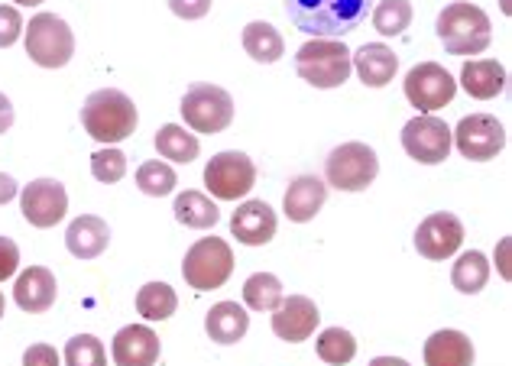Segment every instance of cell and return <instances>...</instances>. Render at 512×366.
<instances>
[{
  "label": "cell",
  "instance_id": "cell-5",
  "mask_svg": "<svg viewBox=\"0 0 512 366\" xmlns=\"http://www.w3.org/2000/svg\"><path fill=\"white\" fill-rule=\"evenodd\" d=\"M26 30V56L39 69H65L75 56V33L56 13H36Z\"/></svg>",
  "mask_w": 512,
  "mask_h": 366
},
{
  "label": "cell",
  "instance_id": "cell-15",
  "mask_svg": "<svg viewBox=\"0 0 512 366\" xmlns=\"http://www.w3.org/2000/svg\"><path fill=\"white\" fill-rule=\"evenodd\" d=\"M318 321H321V315H318V305L312 302V298L289 295V298H282L279 308L273 311V334L279 337V341L302 344L315 334Z\"/></svg>",
  "mask_w": 512,
  "mask_h": 366
},
{
  "label": "cell",
  "instance_id": "cell-14",
  "mask_svg": "<svg viewBox=\"0 0 512 366\" xmlns=\"http://www.w3.org/2000/svg\"><path fill=\"white\" fill-rule=\"evenodd\" d=\"M464 243V224L448 211H435L419 224L415 230V250H419L425 260H448Z\"/></svg>",
  "mask_w": 512,
  "mask_h": 366
},
{
  "label": "cell",
  "instance_id": "cell-34",
  "mask_svg": "<svg viewBox=\"0 0 512 366\" xmlns=\"http://www.w3.org/2000/svg\"><path fill=\"white\" fill-rule=\"evenodd\" d=\"M65 366H107V350L94 334H75L69 344H65L62 354Z\"/></svg>",
  "mask_w": 512,
  "mask_h": 366
},
{
  "label": "cell",
  "instance_id": "cell-4",
  "mask_svg": "<svg viewBox=\"0 0 512 366\" xmlns=\"http://www.w3.org/2000/svg\"><path fill=\"white\" fill-rule=\"evenodd\" d=\"M295 72L312 88H321V91L341 88L350 78V72H354L350 49L341 39H312V43H305L299 49V56H295Z\"/></svg>",
  "mask_w": 512,
  "mask_h": 366
},
{
  "label": "cell",
  "instance_id": "cell-19",
  "mask_svg": "<svg viewBox=\"0 0 512 366\" xmlns=\"http://www.w3.org/2000/svg\"><path fill=\"white\" fill-rule=\"evenodd\" d=\"M325 201H328V185L315 179V175H299V179H292L286 188L282 211H286L289 221L308 224V221H315V214L321 208H325Z\"/></svg>",
  "mask_w": 512,
  "mask_h": 366
},
{
  "label": "cell",
  "instance_id": "cell-25",
  "mask_svg": "<svg viewBox=\"0 0 512 366\" xmlns=\"http://www.w3.org/2000/svg\"><path fill=\"white\" fill-rule=\"evenodd\" d=\"M244 49L253 62H263V65H273L282 59L286 52V43L273 23H263V20H253L244 26Z\"/></svg>",
  "mask_w": 512,
  "mask_h": 366
},
{
  "label": "cell",
  "instance_id": "cell-18",
  "mask_svg": "<svg viewBox=\"0 0 512 366\" xmlns=\"http://www.w3.org/2000/svg\"><path fill=\"white\" fill-rule=\"evenodd\" d=\"M231 234L244 247H266L276 237V211L266 201H244L231 214Z\"/></svg>",
  "mask_w": 512,
  "mask_h": 366
},
{
  "label": "cell",
  "instance_id": "cell-41",
  "mask_svg": "<svg viewBox=\"0 0 512 366\" xmlns=\"http://www.w3.org/2000/svg\"><path fill=\"white\" fill-rule=\"evenodd\" d=\"M20 195V185L10 179V175L0 172V205H7V201H13Z\"/></svg>",
  "mask_w": 512,
  "mask_h": 366
},
{
  "label": "cell",
  "instance_id": "cell-8",
  "mask_svg": "<svg viewBox=\"0 0 512 366\" xmlns=\"http://www.w3.org/2000/svg\"><path fill=\"white\" fill-rule=\"evenodd\" d=\"M179 111L185 117V124L192 127L195 133H208V137H214V133H221V130L231 127V120H234V98L224 88H218V85L198 81V85H192V88L185 91Z\"/></svg>",
  "mask_w": 512,
  "mask_h": 366
},
{
  "label": "cell",
  "instance_id": "cell-13",
  "mask_svg": "<svg viewBox=\"0 0 512 366\" xmlns=\"http://www.w3.org/2000/svg\"><path fill=\"white\" fill-rule=\"evenodd\" d=\"M20 211H23V218L39 230L56 227L65 218V211H69V192H65V185L56 179H36L30 185H23Z\"/></svg>",
  "mask_w": 512,
  "mask_h": 366
},
{
  "label": "cell",
  "instance_id": "cell-37",
  "mask_svg": "<svg viewBox=\"0 0 512 366\" xmlns=\"http://www.w3.org/2000/svg\"><path fill=\"white\" fill-rule=\"evenodd\" d=\"M20 269V247L10 237H0V282H7Z\"/></svg>",
  "mask_w": 512,
  "mask_h": 366
},
{
  "label": "cell",
  "instance_id": "cell-31",
  "mask_svg": "<svg viewBox=\"0 0 512 366\" xmlns=\"http://www.w3.org/2000/svg\"><path fill=\"white\" fill-rule=\"evenodd\" d=\"M175 185H179V175H175V169L169 166V162L153 159V162H143V166L137 169V188L150 198L172 195Z\"/></svg>",
  "mask_w": 512,
  "mask_h": 366
},
{
  "label": "cell",
  "instance_id": "cell-11",
  "mask_svg": "<svg viewBox=\"0 0 512 366\" xmlns=\"http://www.w3.org/2000/svg\"><path fill=\"white\" fill-rule=\"evenodd\" d=\"M451 143H457V153L474 162L496 159L506 146V130L493 114H470L457 130H451Z\"/></svg>",
  "mask_w": 512,
  "mask_h": 366
},
{
  "label": "cell",
  "instance_id": "cell-42",
  "mask_svg": "<svg viewBox=\"0 0 512 366\" xmlns=\"http://www.w3.org/2000/svg\"><path fill=\"white\" fill-rule=\"evenodd\" d=\"M370 366H409V360H402V357H376V360H370Z\"/></svg>",
  "mask_w": 512,
  "mask_h": 366
},
{
  "label": "cell",
  "instance_id": "cell-20",
  "mask_svg": "<svg viewBox=\"0 0 512 366\" xmlns=\"http://www.w3.org/2000/svg\"><path fill=\"white\" fill-rule=\"evenodd\" d=\"M350 65L367 88H386L399 72V56L383 43H367L350 52Z\"/></svg>",
  "mask_w": 512,
  "mask_h": 366
},
{
  "label": "cell",
  "instance_id": "cell-24",
  "mask_svg": "<svg viewBox=\"0 0 512 366\" xmlns=\"http://www.w3.org/2000/svg\"><path fill=\"white\" fill-rule=\"evenodd\" d=\"M461 85L470 98L490 101L506 88V69L496 59H470L461 69Z\"/></svg>",
  "mask_w": 512,
  "mask_h": 366
},
{
  "label": "cell",
  "instance_id": "cell-10",
  "mask_svg": "<svg viewBox=\"0 0 512 366\" xmlns=\"http://www.w3.org/2000/svg\"><path fill=\"white\" fill-rule=\"evenodd\" d=\"M402 149L422 166H438L451 156V127L435 114L412 117L402 127Z\"/></svg>",
  "mask_w": 512,
  "mask_h": 366
},
{
  "label": "cell",
  "instance_id": "cell-39",
  "mask_svg": "<svg viewBox=\"0 0 512 366\" xmlns=\"http://www.w3.org/2000/svg\"><path fill=\"white\" fill-rule=\"evenodd\" d=\"M23 366H62V357L56 354V347H49V344H33V347H26Z\"/></svg>",
  "mask_w": 512,
  "mask_h": 366
},
{
  "label": "cell",
  "instance_id": "cell-40",
  "mask_svg": "<svg viewBox=\"0 0 512 366\" xmlns=\"http://www.w3.org/2000/svg\"><path fill=\"white\" fill-rule=\"evenodd\" d=\"M13 120H17V111H13V104H10V98L4 91H0V137L13 127Z\"/></svg>",
  "mask_w": 512,
  "mask_h": 366
},
{
  "label": "cell",
  "instance_id": "cell-9",
  "mask_svg": "<svg viewBox=\"0 0 512 366\" xmlns=\"http://www.w3.org/2000/svg\"><path fill=\"white\" fill-rule=\"evenodd\" d=\"M205 185L214 198L221 201H237L247 198L256 185V166L247 153H237V149H227L218 153L208 166H205Z\"/></svg>",
  "mask_w": 512,
  "mask_h": 366
},
{
  "label": "cell",
  "instance_id": "cell-17",
  "mask_svg": "<svg viewBox=\"0 0 512 366\" xmlns=\"http://www.w3.org/2000/svg\"><path fill=\"white\" fill-rule=\"evenodd\" d=\"M56 295H59V282L52 276V269H46V266L23 269L17 276V286H13V302H17L23 311H30V315H43V311H49L56 305Z\"/></svg>",
  "mask_w": 512,
  "mask_h": 366
},
{
  "label": "cell",
  "instance_id": "cell-27",
  "mask_svg": "<svg viewBox=\"0 0 512 366\" xmlns=\"http://www.w3.org/2000/svg\"><path fill=\"white\" fill-rule=\"evenodd\" d=\"M487 279H490V263L480 250H467V253L457 256V263L451 269V282H454L457 292L477 295L483 286H487Z\"/></svg>",
  "mask_w": 512,
  "mask_h": 366
},
{
  "label": "cell",
  "instance_id": "cell-7",
  "mask_svg": "<svg viewBox=\"0 0 512 366\" xmlns=\"http://www.w3.org/2000/svg\"><path fill=\"white\" fill-rule=\"evenodd\" d=\"M380 175V159L367 143H341L325 159V179L338 192H367Z\"/></svg>",
  "mask_w": 512,
  "mask_h": 366
},
{
  "label": "cell",
  "instance_id": "cell-45",
  "mask_svg": "<svg viewBox=\"0 0 512 366\" xmlns=\"http://www.w3.org/2000/svg\"><path fill=\"white\" fill-rule=\"evenodd\" d=\"M4 311H7V302H4V292H0V318H4Z\"/></svg>",
  "mask_w": 512,
  "mask_h": 366
},
{
  "label": "cell",
  "instance_id": "cell-30",
  "mask_svg": "<svg viewBox=\"0 0 512 366\" xmlns=\"http://www.w3.org/2000/svg\"><path fill=\"white\" fill-rule=\"evenodd\" d=\"M282 298H286V292H282V282L273 273H253L244 282V302L250 311H276Z\"/></svg>",
  "mask_w": 512,
  "mask_h": 366
},
{
  "label": "cell",
  "instance_id": "cell-16",
  "mask_svg": "<svg viewBox=\"0 0 512 366\" xmlns=\"http://www.w3.org/2000/svg\"><path fill=\"white\" fill-rule=\"evenodd\" d=\"M114 366H156L163 347H159V337L153 328L146 324H127L114 334L111 344Z\"/></svg>",
  "mask_w": 512,
  "mask_h": 366
},
{
  "label": "cell",
  "instance_id": "cell-33",
  "mask_svg": "<svg viewBox=\"0 0 512 366\" xmlns=\"http://www.w3.org/2000/svg\"><path fill=\"white\" fill-rule=\"evenodd\" d=\"M373 26L380 36H402L412 23V4L409 0H383L373 10Z\"/></svg>",
  "mask_w": 512,
  "mask_h": 366
},
{
  "label": "cell",
  "instance_id": "cell-23",
  "mask_svg": "<svg viewBox=\"0 0 512 366\" xmlns=\"http://www.w3.org/2000/svg\"><path fill=\"white\" fill-rule=\"evenodd\" d=\"M205 331L214 344H224V347L244 341L247 331H250L247 308H240L237 302H218L205 315Z\"/></svg>",
  "mask_w": 512,
  "mask_h": 366
},
{
  "label": "cell",
  "instance_id": "cell-32",
  "mask_svg": "<svg viewBox=\"0 0 512 366\" xmlns=\"http://www.w3.org/2000/svg\"><path fill=\"white\" fill-rule=\"evenodd\" d=\"M318 357L331 363V366H347L350 360L357 357V341H354V334L344 331V328H325L318 337Z\"/></svg>",
  "mask_w": 512,
  "mask_h": 366
},
{
  "label": "cell",
  "instance_id": "cell-1",
  "mask_svg": "<svg viewBox=\"0 0 512 366\" xmlns=\"http://www.w3.org/2000/svg\"><path fill=\"white\" fill-rule=\"evenodd\" d=\"M376 0H286L292 26L312 39H341L367 20Z\"/></svg>",
  "mask_w": 512,
  "mask_h": 366
},
{
  "label": "cell",
  "instance_id": "cell-36",
  "mask_svg": "<svg viewBox=\"0 0 512 366\" xmlns=\"http://www.w3.org/2000/svg\"><path fill=\"white\" fill-rule=\"evenodd\" d=\"M23 33V17L17 7L4 4L0 7V49H10Z\"/></svg>",
  "mask_w": 512,
  "mask_h": 366
},
{
  "label": "cell",
  "instance_id": "cell-26",
  "mask_svg": "<svg viewBox=\"0 0 512 366\" xmlns=\"http://www.w3.org/2000/svg\"><path fill=\"white\" fill-rule=\"evenodd\" d=\"M175 221L192 227V230H208L221 221V211L218 205L205 195V192H182L179 198H175Z\"/></svg>",
  "mask_w": 512,
  "mask_h": 366
},
{
  "label": "cell",
  "instance_id": "cell-28",
  "mask_svg": "<svg viewBox=\"0 0 512 366\" xmlns=\"http://www.w3.org/2000/svg\"><path fill=\"white\" fill-rule=\"evenodd\" d=\"M179 308V295L166 282H146L137 292V311L146 321H166Z\"/></svg>",
  "mask_w": 512,
  "mask_h": 366
},
{
  "label": "cell",
  "instance_id": "cell-21",
  "mask_svg": "<svg viewBox=\"0 0 512 366\" xmlns=\"http://www.w3.org/2000/svg\"><path fill=\"white\" fill-rule=\"evenodd\" d=\"M107 243H111V227L98 214H82L65 230V247L75 260H98L107 250Z\"/></svg>",
  "mask_w": 512,
  "mask_h": 366
},
{
  "label": "cell",
  "instance_id": "cell-22",
  "mask_svg": "<svg viewBox=\"0 0 512 366\" xmlns=\"http://www.w3.org/2000/svg\"><path fill=\"white\" fill-rule=\"evenodd\" d=\"M425 366H474V344L464 331H435L425 341Z\"/></svg>",
  "mask_w": 512,
  "mask_h": 366
},
{
  "label": "cell",
  "instance_id": "cell-2",
  "mask_svg": "<svg viewBox=\"0 0 512 366\" xmlns=\"http://www.w3.org/2000/svg\"><path fill=\"white\" fill-rule=\"evenodd\" d=\"M140 124L137 104H133L124 91L117 88H101L88 94V101L82 107V127L91 140H98L104 146H114L120 140H127Z\"/></svg>",
  "mask_w": 512,
  "mask_h": 366
},
{
  "label": "cell",
  "instance_id": "cell-29",
  "mask_svg": "<svg viewBox=\"0 0 512 366\" xmlns=\"http://www.w3.org/2000/svg\"><path fill=\"white\" fill-rule=\"evenodd\" d=\"M156 149H159V156H163V159L185 162V166H188L192 159H198L201 143H198L195 133H188L185 127L166 124V127H159V133H156Z\"/></svg>",
  "mask_w": 512,
  "mask_h": 366
},
{
  "label": "cell",
  "instance_id": "cell-12",
  "mask_svg": "<svg viewBox=\"0 0 512 366\" xmlns=\"http://www.w3.org/2000/svg\"><path fill=\"white\" fill-rule=\"evenodd\" d=\"M406 98L412 107H419V111L431 114V111H441L444 104L454 101L457 94V81L451 78V72L444 69L438 62H422L415 65V69L406 75Z\"/></svg>",
  "mask_w": 512,
  "mask_h": 366
},
{
  "label": "cell",
  "instance_id": "cell-6",
  "mask_svg": "<svg viewBox=\"0 0 512 366\" xmlns=\"http://www.w3.org/2000/svg\"><path fill=\"white\" fill-rule=\"evenodd\" d=\"M234 273V250L231 243L221 237H201L198 243H192L185 253L182 263V276L188 282V289L195 292H211L221 289Z\"/></svg>",
  "mask_w": 512,
  "mask_h": 366
},
{
  "label": "cell",
  "instance_id": "cell-38",
  "mask_svg": "<svg viewBox=\"0 0 512 366\" xmlns=\"http://www.w3.org/2000/svg\"><path fill=\"white\" fill-rule=\"evenodd\" d=\"M214 0H169V10L182 20H201L208 17Z\"/></svg>",
  "mask_w": 512,
  "mask_h": 366
},
{
  "label": "cell",
  "instance_id": "cell-35",
  "mask_svg": "<svg viewBox=\"0 0 512 366\" xmlns=\"http://www.w3.org/2000/svg\"><path fill=\"white\" fill-rule=\"evenodd\" d=\"M91 175L104 185H114L127 175V156L114 146H104L91 156Z\"/></svg>",
  "mask_w": 512,
  "mask_h": 366
},
{
  "label": "cell",
  "instance_id": "cell-44",
  "mask_svg": "<svg viewBox=\"0 0 512 366\" xmlns=\"http://www.w3.org/2000/svg\"><path fill=\"white\" fill-rule=\"evenodd\" d=\"M13 4H23V7H39V4H46V0H13Z\"/></svg>",
  "mask_w": 512,
  "mask_h": 366
},
{
  "label": "cell",
  "instance_id": "cell-43",
  "mask_svg": "<svg viewBox=\"0 0 512 366\" xmlns=\"http://www.w3.org/2000/svg\"><path fill=\"white\" fill-rule=\"evenodd\" d=\"M506 247H509V240H503V243H500V273H503V279H509V266H506Z\"/></svg>",
  "mask_w": 512,
  "mask_h": 366
},
{
  "label": "cell",
  "instance_id": "cell-3",
  "mask_svg": "<svg viewBox=\"0 0 512 366\" xmlns=\"http://www.w3.org/2000/svg\"><path fill=\"white\" fill-rule=\"evenodd\" d=\"M490 30L493 26L487 13L477 4H467V0L448 4L438 17V39L448 56H480V52H487L493 39Z\"/></svg>",
  "mask_w": 512,
  "mask_h": 366
}]
</instances>
